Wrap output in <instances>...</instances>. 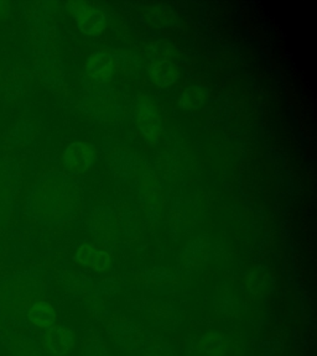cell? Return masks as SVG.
<instances>
[{"mask_svg": "<svg viewBox=\"0 0 317 356\" xmlns=\"http://www.w3.org/2000/svg\"><path fill=\"white\" fill-rule=\"evenodd\" d=\"M47 345L50 346L52 350L61 351V349L71 348V341L70 337L67 335L65 330H56L54 333L47 335Z\"/></svg>", "mask_w": 317, "mask_h": 356, "instance_id": "ba28073f", "label": "cell"}, {"mask_svg": "<svg viewBox=\"0 0 317 356\" xmlns=\"http://www.w3.org/2000/svg\"><path fill=\"white\" fill-rule=\"evenodd\" d=\"M76 19L79 28L89 35H98L106 26L103 13L91 4H79L76 9Z\"/></svg>", "mask_w": 317, "mask_h": 356, "instance_id": "6da1fadb", "label": "cell"}, {"mask_svg": "<svg viewBox=\"0 0 317 356\" xmlns=\"http://www.w3.org/2000/svg\"><path fill=\"white\" fill-rule=\"evenodd\" d=\"M29 321L39 328H50L56 321L54 308L45 302L35 303L29 312Z\"/></svg>", "mask_w": 317, "mask_h": 356, "instance_id": "277c9868", "label": "cell"}, {"mask_svg": "<svg viewBox=\"0 0 317 356\" xmlns=\"http://www.w3.org/2000/svg\"><path fill=\"white\" fill-rule=\"evenodd\" d=\"M65 160L70 171L84 172L93 162V150L89 145L76 143L68 147Z\"/></svg>", "mask_w": 317, "mask_h": 356, "instance_id": "7a4b0ae2", "label": "cell"}, {"mask_svg": "<svg viewBox=\"0 0 317 356\" xmlns=\"http://www.w3.org/2000/svg\"><path fill=\"white\" fill-rule=\"evenodd\" d=\"M151 77L159 86H169L173 83L178 77L175 67L169 62H159L151 67Z\"/></svg>", "mask_w": 317, "mask_h": 356, "instance_id": "52a82bcc", "label": "cell"}, {"mask_svg": "<svg viewBox=\"0 0 317 356\" xmlns=\"http://www.w3.org/2000/svg\"><path fill=\"white\" fill-rule=\"evenodd\" d=\"M87 71L92 77L105 81L111 77L113 72V60L109 56L95 55L87 65Z\"/></svg>", "mask_w": 317, "mask_h": 356, "instance_id": "5b68a950", "label": "cell"}, {"mask_svg": "<svg viewBox=\"0 0 317 356\" xmlns=\"http://www.w3.org/2000/svg\"><path fill=\"white\" fill-rule=\"evenodd\" d=\"M78 260L86 266L92 267L95 270H105L109 265V255L97 249L93 245H84L78 250Z\"/></svg>", "mask_w": 317, "mask_h": 356, "instance_id": "3957f363", "label": "cell"}, {"mask_svg": "<svg viewBox=\"0 0 317 356\" xmlns=\"http://www.w3.org/2000/svg\"><path fill=\"white\" fill-rule=\"evenodd\" d=\"M140 128L148 136H155L160 130V119L154 108L145 104L139 109L138 117Z\"/></svg>", "mask_w": 317, "mask_h": 356, "instance_id": "8992f818", "label": "cell"}]
</instances>
